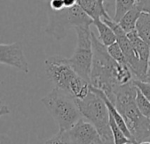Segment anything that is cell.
I'll return each mask as SVG.
<instances>
[{"label": "cell", "instance_id": "cell-17", "mask_svg": "<svg viewBox=\"0 0 150 144\" xmlns=\"http://www.w3.org/2000/svg\"><path fill=\"white\" fill-rule=\"evenodd\" d=\"M110 127L113 135L114 144H126L127 143H132L127 137V135L123 133L121 128L118 126V124L116 123V121L111 115H110Z\"/></svg>", "mask_w": 150, "mask_h": 144}, {"label": "cell", "instance_id": "cell-28", "mask_svg": "<svg viewBox=\"0 0 150 144\" xmlns=\"http://www.w3.org/2000/svg\"><path fill=\"white\" fill-rule=\"evenodd\" d=\"M40 1H41V2H46V3H48L50 0H40Z\"/></svg>", "mask_w": 150, "mask_h": 144}, {"label": "cell", "instance_id": "cell-4", "mask_svg": "<svg viewBox=\"0 0 150 144\" xmlns=\"http://www.w3.org/2000/svg\"><path fill=\"white\" fill-rule=\"evenodd\" d=\"M40 101L57 124L59 132L68 131L83 118L76 99L62 89L54 87Z\"/></svg>", "mask_w": 150, "mask_h": 144}, {"label": "cell", "instance_id": "cell-21", "mask_svg": "<svg viewBox=\"0 0 150 144\" xmlns=\"http://www.w3.org/2000/svg\"><path fill=\"white\" fill-rule=\"evenodd\" d=\"M134 83L140 92L150 101V83L142 80H134Z\"/></svg>", "mask_w": 150, "mask_h": 144}, {"label": "cell", "instance_id": "cell-14", "mask_svg": "<svg viewBox=\"0 0 150 144\" xmlns=\"http://www.w3.org/2000/svg\"><path fill=\"white\" fill-rule=\"evenodd\" d=\"M142 11L139 10V8L134 5L128 12H127L123 18L119 21L120 26L127 33H131L136 29V24L137 21L141 16Z\"/></svg>", "mask_w": 150, "mask_h": 144}, {"label": "cell", "instance_id": "cell-18", "mask_svg": "<svg viewBox=\"0 0 150 144\" xmlns=\"http://www.w3.org/2000/svg\"><path fill=\"white\" fill-rule=\"evenodd\" d=\"M107 50L110 54V55L120 64H127L125 55L120 48V46L119 45V43L116 41L113 44L110 45L107 47Z\"/></svg>", "mask_w": 150, "mask_h": 144}, {"label": "cell", "instance_id": "cell-10", "mask_svg": "<svg viewBox=\"0 0 150 144\" xmlns=\"http://www.w3.org/2000/svg\"><path fill=\"white\" fill-rule=\"evenodd\" d=\"M0 62L16 68L25 74L29 73V64L19 41L0 44Z\"/></svg>", "mask_w": 150, "mask_h": 144}, {"label": "cell", "instance_id": "cell-6", "mask_svg": "<svg viewBox=\"0 0 150 144\" xmlns=\"http://www.w3.org/2000/svg\"><path fill=\"white\" fill-rule=\"evenodd\" d=\"M93 25V18H91L77 4L70 8H64L62 11H54L48 8V22L45 32L60 40L66 37L68 29L81 26Z\"/></svg>", "mask_w": 150, "mask_h": 144}, {"label": "cell", "instance_id": "cell-15", "mask_svg": "<svg viewBox=\"0 0 150 144\" xmlns=\"http://www.w3.org/2000/svg\"><path fill=\"white\" fill-rule=\"evenodd\" d=\"M136 32L138 35L149 46L150 48V13L142 12L136 24Z\"/></svg>", "mask_w": 150, "mask_h": 144}, {"label": "cell", "instance_id": "cell-9", "mask_svg": "<svg viewBox=\"0 0 150 144\" xmlns=\"http://www.w3.org/2000/svg\"><path fill=\"white\" fill-rule=\"evenodd\" d=\"M66 132L71 144H104L98 129L84 118Z\"/></svg>", "mask_w": 150, "mask_h": 144}, {"label": "cell", "instance_id": "cell-32", "mask_svg": "<svg viewBox=\"0 0 150 144\" xmlns=\"http://www.w3.org/2000/svg\"><path fill=\"white\" fill-rule=\"evenodd\" d=\"M135 1H137V0H135Z\"/></svg>", "mask_w": 150, "mask_h": 144}, {"label": "cell", "instance_id": "cell-29", "mask_svg": "<svg viewBox=\"0 0 150 144\" xmlns=\"http://www.w3.org/2000/svg\"><path fill=\"white\" fill-rule=\"evenodd\" d=\"M98 1H100L101 3H103V4H105V0H98Z\"/></svg>", "mask_w": 150, "mask_h": 144}, {"label": "cell", "instance_id": "cell-31", "mask_svg": "<svg viewBox=\"0 0 150 144\" xmlns=\"http://www.w3.org/2000/svg\"><path fill=\"white\" fill-rule=\"evenodd\" d=\"M149 138H150V127H149Z\"/></svg>", "mask_w": 150, "mask_h": 144}, {"label": "cell", "instance_id": "cell-25", "mask_svg": "<svg viewBox=\"0 0 150 144\" xmlns=\"http://www.w3.org/2000/svg\"><path fill=\"white\" fill-rule=\"evenodd\" d=\"M6 113H9V110H8L7 106H3L1 107V115L3 116L4 114H6Z\"/></svg>", "mask_w": 150, "mask_h": 144}, {"label": "cell", "instance_id": "cell-16", "mask_svg": "<svg viewBox=\"0 0 150 144\" xmlns=\"http://www.w3.org/2000/svg\"><path fill=\"white\" fill-rule=\"evenodd\" d=\"M135 0H115V12L112 19L119 23L123 16L135 5Z\"/></svg>", "mask_w": 150, "mask_h": 144}, {"label": "cell", "instance_id": "cell-7", "mask_svg": "<svg viewBox=\"0 0 150 144\" xmlns=\"http://www.w3.org/2000/svg\"><path fill=\"white\" fill-rule=\"evenodd\" d=\"M74 29L76 33V46L73 55L68 59L73 69L90 82L93 61L92 31L89 26H81Z\"/></svg>", "mask_w": 150, "mask_h": 144}, {"label": "cell", "instance_id": "cell-2", "mask_svg": "<svg viewBox=\"0 0 150 144\" xmlns=\"http://www.w3.org/2000/svg\"><path fill=\"white\" fill-rule=\"evenodd\" d=\"M137 90L134 80L120 85L112 102L123 116L132 134L134 144H139L149 139L150 119L142 115L138 108L136 103Z\"/></svg>", "mask_w": 150, "mask_h": 144}, {"label": "cell", "instance_id": "cell-19", "mask_svg": "<svg viewBox=\"0 0 150 144\" xmlns=\"http://www.w3.org/2000/svg\"><path fill=\"white\" fill-rule=\"evenodd\" d=\"M136 103L142 115L150 119V101L140 92L139 89L137 90Z\"/></svg>", "mask_w": 150, "mask_h": 144}, {"label": "cell", "instance_id": "cell-3", "mask_svg": "<svg viewBox=\"0 0 150 144\" xmlns=\"http://www.w3.org/2000/svg\"><path fill=\"white\" fill-rule=\"evenodd\" d=\"M45 72L54 87L70 93L76 99H84L91 92V84L70 65L69 59L61 55L47 57L44 62Z\"/></svg>", "mask_w": 150, "mask_h": 144}, {"label": "cell", "instance_id": "cell-20", "mask_svg": "<svg viewBox=\"0 0 150 144\" xmlns=\"http://www.w3.org/2000/svg\"><path fill=\"white\" fill-rule=\"evenodd\" d=\"M44 144H71L67 132H58Z\"/></svg>", "mask_w": 150, "mask_h": 144}, {"label": "cell", "instance_id": "cell-24", "mask_svg": "<svg viewBox=\"0 0 150 144\" xmlns=\"http://www.w3.org/2000/svg\"><path fill=\"white\" fill-rule=\"evenodd\" d=\"M0 144H11V141H10L9 137L5 135H1Z\"/></svg>", "mask_w": 150, "mask_h": 144}, {"label": "cell", "instance_id": "cell-12", "mask_svg": "<svg viewBox=\"0 0 150 144\" xmlns=\"http://www.w3.org/2000/svg\"><path fill=\"white\" fill-rule=\"evenodd\" d=\"M127 36L131 41V44L140 58V60L147 64H149L150 62V48L149 46L138 35L136 30L128 33Z\"/></svg>", "mask_w": 150, "mask_h": 144}, {"label": "cell", "instance_id": "cell-27", "mask_svg": "<svg viewBox=\"0 0 150 144\" xmlns=\"http://www.w3.org/2000/svg\"><path fill=\"white\" fill-rule=\"evenodd\" d=\"M139 144H150V142H149V141H145V142H142V143H141Z\"/></svg>", "mask_w": 150, "mask_h": 144}, {"label": "cell", "instance_id": "cell-30", "mask_svg": "<svg viewBox=\"0 0 150 144\" xmlns=\"http://www.w3.org/2000/svg\"><path fill=\"white\" fill-rule=\"evenodd\" d=\"M126 144H134L133 143H126Z\"/></svg>", "mask_w": 150, "mask_h": 144}, {"label": "cell", "instance_id": "cell-13", "mask_svg": "<svg viewBox=\"0 0 150 144\" xmlns=\"http://www.w3.org/2000/svg\"><path fill=\"white\" fill-rule=\"evenodd\" d=\"M93 25L96 26L98 32V39L106 47L113 44L117 41V37L115 32L112 28L105 23L102 18H98L93 20Z\"/></svg>", "mask_w": 150, "mask_h": 144}, {"label": "cell", "instance_id": "cell-8", "mask_svg": "<svg viewBox=\"0 0 150 144\" xmlns=\"http://www.w3.org/2000/svg\"><path fill=\"white\" fill-rule=\"evenodd\" d=\"M105 23H107L112 30L116 33L117 37V42L120 46L128 67L130 68L133 75H134V80H142L145 81L147 77V72L149 69V64L142 62L138 55H136L131 41L127 36V33L120 26L119 23L115 22L112 18H102Z\"/></svg>", "mask_w": 150, "mask_h": 144}, {"label": "cell", "instance_id": "cell-22", "mask_svg": "<svg viewBox=\"0 0 150 144\" xmlns=\"http://www.w3.org/2000/svg\"><path fill=\"white\" fill-rule=\"evenodd\" d=\"M48 8L52 11H58L65 8L63 0H50L48 2Z\"/></svg>", "mask_w": 150, "mask_h": 144}, {"label": "cell", "instance_id": "cell-5", "mask_svg": "<svg viewBox=\"0 0 150 144\" xmlns=\"http://www.w3.org/2000/svg\"><path fill=\"white\" fill-rule=\"evenodd\" d=\"M81 113L98 129L104 144H114L110 127V113L105 99L91 91L83 99H76Z\"/></svg>", "mask_w": 150, "mask_h": 144}, {"label": "cell", "instance_id": "cell-23", "mask_svg": "<svg viewBox=\"0 0 150 144\" xmlns=\"http://www.w3.org/2000/svg\"><path fill=\"white\" fill-rule=\"evenodd\" d=\"M135 5L142 12L150 13V0H137Z\"/></svg>", "mask_w": 150, "mask_h": 144}, {"label": "cell", "instance_id": "cell-26", "mask_svg": "<svg viewBox=\"0 0 150 144\" xmlns=\"http://www.w3.org/2000/svg\"><path fill=\"white\" fill-rule=\"evenodd\" d=\"M145 82H149V83H150V62L149 64V69H148V72H147V77H146Z\"/></svg>", "mask_w": 150, "mask_h": 144}, {"label": "cell", "instance_id": "cell-11", "mask_svg": "<svg viewBox=\"0 0 150 144\" xmlns=\"http://www.w3.org/2000/svg\"><path fill=\"white\" fill-rule=\"evenodd\" d=\"M77 4L94 19L111 18L107 12L105 4L98 0H77Z\"/></svg>", "mask_w": 150, "mask_h": 144}, {"label": "cell", "instance_id": "cell-1", "mask_svg": "<svg viewBox=\"0 0 150 144\" xmlns=\"http://www.w3.org/2000/svg\"><path fill=\"white\" fill-rule=\"evenodd\" d=\"M93 61L91 74V85L102 91L111 100L114 99V94L120 86L119 73L121 64L118 63L109 54L105 46L92 31Z\"/></svg>", "mask_w": 150, "mask_h": 144}]
</instances>
